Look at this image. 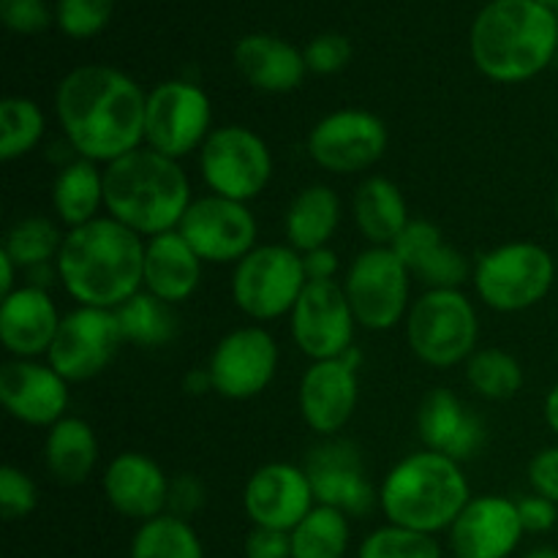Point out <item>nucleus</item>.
Segmentation results:
<instances>
[{
  "mask_svg": "<svg viewBox=\"0 0 558 558\" xmlns=\"http://www.w3.org/2000/svg\"><path fill=\"white\" fill-rule=\"evenodd\" d=\"M147 96L109 65H80L60 82L54 112L69 145L87 161H118L145 140Z\"/></svg>",
  "mask_w": 558,
  "mask_h": 558,
  "instance_id": "obj_1",
  "label": "nucleus"
},
{
  "mask_svg": "<svg viewBox=\"0 0 558 558\" xmlns=\"http://www.w3.org/2000/svg\"><path fill=\"white\" fill-rule=\"evenodd\" d=\"M54 267L76 303L114 311L145 287V243L114 218H93L65 234Z\"/></svg>",
  "mask_w": 558,
  "mask_h": 558,
  "instance_id": "obj_2",
  "label": "nucleus"
},
{
  "mask_svg": "<svg viewBox=\"0 0 558 558\" xmlns=\"http://www.w3.org/2000/svg\"><path fill=\"white\" fill-rule=\"evenodd\" d=\"M558 52V16L537 0H490L472 25L474 65L515 85L548 69Z\"/></svg>",
  "mask_w": 558,
  "mask_h": 558,
  "instance_id": "obj_3",
  "label": "nucleus"
},
{
  "mask_svg": "<svg viewBox=\"0 0 558 558\" xmlns=\"http://www.w3.org/2000/svg\"><path fill=\"white\" fill-rule=\"evenodd\" d=\"M191 202L183 167L153 147H136L104 169V207L109 218L142 238L174 232Z\"/></svg>",
  "mask_w": 558,
  "mask_h": 558,
  "instance_id": "obj_4",
  "label": "nucleus"
},
{
  "mask_svg": "<svg viewBox=\"0 0 558 558\" xmlns=\"http://www.w3.org/2000/svg\"><path fill=\"white\" fill-rule=\"evenodd\" d=\"M472 501L461 463L441 452H412L390 469L379 505L392 526L436 534L450 529Z\"/></svg>",
  "mask_w": 558,
  "mask_h": 558,
  "instance_id": "obj_5",
  "label": "nucleus"
},
{
  "mask_svg": "<svg viewBox=\"0 0 558 558\" xmlns=\"http://www.w3.org/2000/svg\"><path fill=\"white\" fill-rule=\"evenodd\" d=\"M480 319L461 289H428L407 314V341L430 368H452L477 352Z\"/></svg>",
  "mask_w": 558,
  "mask_h": 558,
  "instance_id": "obj_6",
  "label": "nucleus"
},
{
  "mask_svg": "<svg viewBox=\"0 0 558 558\" xmlns=\"http://www.w3.org/2000/svg\"><path fill=\"white\" fill-rule=\"evenodd\" d=\"M556 281V262L537 243H505L474 265V289L488 308L501 314L529 311L548 298Z\"/></svg>",
  "mask_w": 558,
  "mask_h": 558,
  "instance_id": "obj_7",
  "label": "nucleus"
},
{
  "mask_svg": "<svg viewBox=\"0 0 558 558\" xmlns=\"http://www.w3.org/2000/svg\"><path fill=\"white\" fill-rule=\"evenodd\" d=\"M305 283L308 276L300 251L276 243L256 245L234 267L232 300L251 319L270 322L292 314Z\"/></svg>",
  "mask_w": 558,
  "mask_h": 558,
  "instance_id": "obj_8",
  "label": "nucleus"
},
{
  "mask_svg": "<svg viewBox=\"0 0 558 558\" xmlns=\"http://www.w3.org/2000/svg\"><path fill=\"white\" fill-rule=\"evenodd\" d=\"M199 169L213 194L234 202H251L272 178L267 142L245 125L213 129L199 147Z\"/></svg>",
  "mask_w": 558,
  "mask_h": 558,
  "instance_id": "obj_9",
  "label": "nucleus"
},
{
  "mask_svg": "<svg viewBox=\"0 0 558 558\" xmlns=\"http://www.w3.org/2000/svg\"><path fill=\"white\" fill-rule=\"evenodd\" d=\"M343 289L357 325L385 332L409 311L412 272L390 245H371L352 262Z\"/></svg>",
  "mask_w": 558,
  "mask_h": 558,
  "instance_id": "obj_10",
  "label": "nucleus"
},
{
  "mask_svg": "<svg viewBox=\"0 0 558 558\" xmlns=\"http://www.w3.org/2000/svg\"><path fill=\"white\" fill-rule=\"evenodd\" d=\"M213 107L205 90L191 82H161L147 96L145 142L169 158H183L210 136Z\"/></svg>",
  "mask_w": 558,
  "mask_h": 558,
  "instance_id": "obj_11",
  "label": "nucleus"
},
{
  "mask_svg": "<svg viewBox=\"0 0 558 558\" xmlns=\"http://www.w3.org/2000/svg\"><path fill=\"white\" fill-rule=\"evenodd\" d=\"M178 232L189 240L202 262L229 265L256 248L259 227L245 202L210 194L191 202Z\"/></svg>",
  "mask_w": 558,
  "mask_h": 558,
  "instance_id": "obj_12",
  "label": "nucleus"
},
{
  "mask_svg": "<svg viewBox=\"0 0 558 558\" xmlns=\"http://www.w3.org/2000/svg\"><path fill=\"white\" fill-rule=\"evenodd\" d=\"M120 343L123 332L114 311L80 305L60 319L47 360L65 381H87L112 363Z\"/></svg>",
  "mask_w": 558,
  "mask_h": 558,
  "instance_id": "obj_13",
  "label": "nucleus"
},
{
  "mask_svg": "<svg viewBox=\"0 0 558 558\" xmlns=\"http://www.w3.org/2000/svg\"><path fill=\"white\" fill-rule=\"evenodd\" d=\"M387 125L365 109H338L308 134V156L332 174L365 172L387 150Z\"/></svg>",
  "mask_w": 558,
  "mask_h": 558,
  "instance_id": "obj_14",
  "label": "nucleus"
},
{
  "mask_svg": "<svg viewBox=\"0 0 558 558\" xmlns=\"http://www.w3.org/2000/svg\"><path fill=\"white\" fill-rule=\"evenodd\" d=\"M354 322L347 289L336 281H308L292 308V338L314 363L338 360L352 349Z\"/></svg>",
  "mask_w": 558,
  "mask_h": 558,
  "instance_id": "obj_15",
  "label": "nucleus"
},
{
  "mask_svg": "<svg viewBox=\"0 0 558 558\" xmlns=\"http://www.w3.org/2000/svg\"><path fill=\"white\" fill-rule=\"evenodd\" d=\"M213 390L229 401H248L267 390L278 371V343L262 327H240L223 336L213 349Z\"/></svg>",
  "mask_w": 558,
  "mask_h": 558,
  "instance_id": "obj_16",
  "label": "nucleus"
},
{
  "mask_svg": "<svg viewBox=\"0 0 558 558\" xmlns=\"http://www.w3.org/2000/svg\"><path fill=\"white\" fill-rule=\"evenodd\" d=\"M314 488L305 469L292 463H265L251 474L243 494L245 515L254 526L294 532L314 510Z\"/></svg>",
  "mask_w": 558,
  "mask_h": 558,
  "instance_id": "obj_17",
  "label": "nucleus"
},
{
  "mask_svg": "<svg viewBox=\"0 0 558 558\" xmlns=\"http://www.w3.org/2000/svg\"><path fill=\"white\" fill-rule=\"evenodd\" d=\"M523 537L518 501L505 496H477L450 526L456 558H510Z\"/></svg>",
  "mask_w": 558,
  "mask_h": 558,
  "instance_id": "obj_18",
  "label": "nucleus"
},
{
  "mask_svg": "<svg viewBox=\"0 0 558 558\" xmlns=\"http://www.w3.org/2000/svg\"><path fill=\"white\" fill-rule=\"evenodd\" d=\"M0 403L20 423L52 428L69 409V381L49 363L9 360L0 368Z\"/></svg>",
  "mask_w": 558,
  "mask_h": 558,
  "instance_id": "obj_19",
  "label": "nucleus"
},
{
  "mask_svg": "<svg viewBox=\"0 0 558 558\" xmlns=\"http://www.w3.org/2000/svg\"><path fill=\"white\" fill-rule=\"evenodd\" d=\"M305 474L319 505L336 507L347 515H365L374 507V485L365 480L357 447L349 441H325L311 450Z\"/></svg>",
  "mask_w": 558,
  "mask_h": 558,
  "instance_id": "obj_20",
  "label": "nucleus"
},
{
  "mask_svg": "<svg viewBox=\"0 0 558 558\" xmlns=\"http://www.w3.org/2000/svg\"><path fill=\"white\" fill-rule=\"evenodd\" d=\"M357 396V371L349 360H319L300 379V414L311 430L332 436L352 420Z\"/></svg>",
  "mask_w": 558,
  "mask_h": 558,
  "instance_id": "obj_21",
  "label": "nucleus"
},
{
  "mask_svg": "<svg viewBox=\"0 0 558 558\" xmlns=\"http://www.w3.org/2000/svg\"><path fill=\"white\" fill-rule=\"evenodd\" d=\"M169 480L153 458L142 452H120L104 472L107 501L125 518L150 521L169 505Z\"/></svg>",
  "mask_w": 558,
  "mask_h": 558,
  "instance_id": "obj_22",
  "label": "nucleus"
},
{
  "mask_svg": "<svg viewBox=\"0 0 558 558\" xmlns=\"http://www.w3.org/2000/svg\"><path fill=\"white\" fill-rule=\"evenodd\" d=\"M60 316L44 287H20L0 303V341L16 360L47 354L58 336Z\"/></svg>",
  "mask_w": 558,
  "mask_h": 558,
  "instance_id": "obj_23",
  "label": "nucleus"
},
{
  "mask_svg": "<svg viewBox=\"0 0 558 558\" xmlns=\"http://www.w3.org/2000/svg\"><path fill=\"white\" fill-rule=\"evenodd\" d=\"M417 430L428 450L441 452L458 463L472 458L485 441V428L477 414L469 412L450 390H430L423 398Z\"/></svg>",
  "mask_w": 558,
  "mask_h": 558,
  "instance_id": "obj_24",
  "label": "nucleus"
},
{
  "mask_svg": "<svg viewBox=\"0 0 558 558\" xmlns=\"http://www.w3.org/2000/svg\"><path fill=\"white\" fill-rule=\"evenodd\" d=\"M412 276L430 289H458L469 278V259L445 243L441 229L425 218H414L390 245Z\"/></svg>",
  "mask_w": 558,
  "mask_h": 558,
  "instance_id": "obj_25",
  "label": "nucleus"
},
{
  "mask_svg": "<svg viewBox=\"0 0 558 558\" xmlns=\"http://www.w3.org/2000/svg\"><path fill=\"white\" fill-rule=\"evenodd\" d=\"M234 65L245 76V82L265 93L294 90L308 71L305 52L283 38L265 36V33L240 38L234 47Z\"/></svg>",
  "mask_w": 558,
  "mask_h": 558,
  "instance_id": "obj_26",
  "label": "nucleus"
},
{
  "mask_svg": "<svg viewBox=\"0 0 558 558\" xmlns=\"http://www.w3.org/2000/svg\"><path fill=\"white\" fill-rule=\"evenodd\" d=\"M202 281V259L189 240L174 232L156 234L145 243V289L163 303L189 300Z\"/></svg>",
  "mask_w": 558,
  "mask_h": 558,
  "instance_id": "obj_27",
  "label": "nucleus"
},
{
  "mask_svg": "<svg viewBox=\"0 0 558 558\" xmlns=\"http://www.w3.org/2000/svg\"><path fill=\"white\" fill-rule=\"evenodd\" d=\"M352 207L357 229L374 245H392L412 221L401 189L379 174L360 183Z\"/></svg>",
  "mask_w": 558,
  "mask_h": 558,
  "instance_id": "obj_28",
  "label": "nucleus"
},
{
  "mask_svg": "<svg viewBox=\"0 0 558 558\" xmlns=\"http://www.w3.org/2000/svg\"><path fill=\"white\" fill-rule=\"evenodd\" d=\"M44 461L60 485H82L98 461V441L82 417H63L49 428Z\"/></svg>",
  "mask_w": 558,
  "mask_h": 558,
  "instance_id": "obj_29",
  "label": "nucleus"
},
{
  "mask_svg": "<svg viewBox=\"0 0 558 558\" xmlns=\"http://www.w3.org/2000/svg\"><path fill=\"white\" fill-rule=\"evenodd\" d=\"M341 221V199L330 185H308L287 210L289 245L300 254L327 248Z\"/></svg>",
  "mask_w": 558,
  "mask_h": 558,
  "instance_id": "obj_30",
  "label": "nucleus"
},
{
  "mask_svg": "<svg viewBox=\"0 0 558 558\" xmlns=\"http://www.w3.org/2000/svg\"><path fill=\"white\" fill-rule=\"evenodd\" d=\"M104 205V172L96 161L80 158L65 163L52 185V207L65 227H85Z\"/></svg>",
  "mask_w": 558,
  "mask_h": 558,
  "instance_id": "obj_31",
  "label": "nucleus"
},
{
  "mask_svg": "<svg viewBox=\"0 0 558 558\" xmlns=\"http://www.w3.org/2000/svg\"><path fill=\"white\" fill-rule=\"evenodd\" d=\"M289 537H292V558H343L352 529L347 512L316 505L305 521L289 532Z\"/></svg>",
  "mask_w": 558,
  "mask_h": 558,
  "instance_id": "obj_32",
  "label": "nucleus"
},
{
  "mask_svg": "<svg viewBox=\"0 0 558 558\" xmlns=\"http://www.w3.org/2000/svg\"><path fill=\"white\" fill-rule=\"evenodd\" d=\"M131 558H205V550L185 518L163 512L136 529Z\"/></svg>",
  "mask_w": 558,
  "mask_h": 558,
  "instance_id": "obj_33",
  "label": "nucleus"
},
{
  "mask_svg": "<svg viewBox=\"0 0 558 558\" xmlns=\"http://www.w3.org/2000/svg\"><path fill=\"white\" fill-rule=\"evenodd\" d=\"M114 316H118L123 341L142 349L163 347V343L172 341L174 332H178L169 303H163V300H158L156 294L150 292L134 294L129 303L114 308Z\"/></svg>",
  "mask_w": 558,
  "mask_h": 558,
  "instance_id": "obj_34",
  "label": "nucleus"
},
{
  "mask_svg": "<svg viewBox=\"0 0 558 558\" xmlns=\"http://www.w3.org/2000/svg\"><path fill=\"white\" fill-rule=\"evenodd\" d=\"M466 381L488 401H510L523 387V368L501 349H477L466 360Z\"/></svg>",
  "mask_w": 558,
  "mask_h": 558,
  "instance_id": "obj_35",
  "label": "nucleus"
},
{
  "mask_svg": "<svg viewBox=\"0 0 558 558\" xmlns=\"http://www.w3.org/2000/svg\"><path fill=\"white\" fill-rule=\"evenodd\" d=\"M47 120L41 107L31 98L11 96L0 104V158L16 161L41 142Z\"/></svg>",
  "mask_w": 558,
  "mask_h": 558,
  "instance_id": "obj_36",
  "label": "nucleus"
},
{
  "mask_svg": "<svg viewBox=\"0 0 558 558\" xmlns=\"http://www.w3.org/2000/svg\"><path fill=\"white\" fill-rule=\"evenodd\" d=\"M63 234L54 227L49 218L31 216L16 221L5 234L3 251L16 262L20 267H41L47 262L58 259L60 248H63Z\"/></svg>",
  "mask_w": 558,
  "mask_h": 558,
  "instance_id": "obj_37",
  "label": "nucleus"
},
{
  "mask_svg": "<svg viewBox=\"0 0 558 558\" xmlns=\"http://www.w3.org/2000/svg\"><path fill=\"white\" fill-rule=\"evenodd\" d=\"M357 558H441V548L434 534L412 532L390 523L363 539Z\"/></svg>",
  "mask_w": 558,
  "mask_h": 558,
  "instance_id": "obj_38",
  "label": "nucleus"
},
{
  "mask_svg": "<svg viewBox=\"0 0 558 558\" xmlns=\"http://www.w3.org/2000/svg\"><path fill=\"white\" fill-rule=\"evenodd\" d=\"M114 0H58V25L71 38H90L112 16Z\"/></svg>",
  "mask_w": 558,
  "mask_h": 558,
  "instance_id": "obj_39",
  "label": "nucleus"
},
{
  "mask_svg": "<svg viewBox=\"0 0 558 558\" xmlns=\"http://www.w3.org/2000/svg\"><path fill=\"white\" fill-rule=\"evenodd\" d=\"M38 507V488L22 469H0V512L5 521L27 518Z\"/></svg>",
  "mask_w": 558,
  "mask_h": 558,
  "instance_id": "obj_40",
  "label": "nucleus"
},
{
  "mask_svg": "<svg viewBox=\"0 0 558 558\" xmlns=\"http://www.w3.org/2000/svg\"><path fill=\"white\" fill-rule=\"evenodd\" d=\"M349 58H352V44H349V38L338 36V33L316 36L305 49V63L316 74H336L349 63Z\"/></svg>",
  "mask_w": 558,
  "mask_h": 558,
  "instance_id": "obj_41",
  "label": "nucleus"
},
{
  "mask_svg": "<svg viewBox=\"0 0 558 558\" xmlns=\"http://www.w3.org/2000/svg\"><path fill=\"white\" fill-rule=\"evenodd\" d=\"M0 20L14 33H38L52 16L44 0H0Z\"/></svg>",
  "mask_w": 558,
  "mask_h": 558,
  "instance_id": "obj_42",
  "label": "nucleus"
},
{
  "mask_svg": "<svg viewBox=\"0 0 558 558\" xmlns=\"http://www.w3.org/2000/svg\"><path fill=\"white\" fill-rule=\"evenodd\" d=\"M529 483L534 494L545 496L554 505H558V445L545 447L529 463Z\"/></svg>",
  "mask_w": 558,
  "mask_h": 558,
  "instance_id": "obj_43",
  "label": "nucleus"
},
{
  "mask_svg": "<svg viewBox=\"0 0 558 558\" xmlns=\"http://www.w3.org/2000/svg\"><path fill=\"white\" fill-rule=\"evenodd\" d=\"M245 558H292V537L278 529L254 526L245 537Z\"/></svg>",
  "mask_w": 558,
  "mask_h": 558,
  "instance_id": "obj_44",
  "label": "nucleus"
},
{
  "mask_svg": "<svg viewBox=\"0 0 558 558\" xmlns=\"http://www.w3.org/2000/svg\"><path fill=\"white\" fill-rule=\"evenodd\" d=\"M518 512H521V523L523 532L529 534H545L556 526L558 521V505H554L545 496L534 494V496H523L518 501Z\"/></svg>",
  "mask_w": 558,
  "mask_h": 558,
  "instance_id": "obj_45",
  "label": "nucleus"
},
{
  "mask_svg": "<svg viewBox=\"0 0 558 558\" xmlns=\"http://www.w3.org/2000/svg\"><path fill=\"white\" fill-rule=\"evenodd\" d=\"M202 505H205V488H202V483L196 477L183 474V477H178L172 485H169L167 507L172 510V515L185 518V521H189V515H194Z\"/></svg>",
  "mask_w": 558,
  "mask_h": 558,
  "instance_id": "obj_46",
  "label": "nucleus"
},
{
  "mask_svg": "<svg viewBox=\"0 0 558 558\" xmlns=\"http://www.w3.org/2000/svg\"><path fill=\"white\" fill-rule=\"evenodd\" d=\"M303 265L308 281H332V276L338 270V256L330 248H316L303 254Z\"/></svg>",
  "mask_w": 558,
  "mask_h": 558,
  "instance_id": "obj_47",
  "label": "nucleus"
},
{
  "mask_svg": "<svg viewBox=\"0 0 558 558\" xmlns=\"http://www.w3.org/2000/svg\"><path fill=\"white\" fill-rule=\"evenodd\" d=\"M16 262L11 259L9 254H5L3 248H0V294H11L14 292V278H16Z\"/></svg>",
  "mask_w": 558,
  "mask_h": 558,
  "instance_id": "obj_48",
  "label": "nucleus"
},
{
  "mask_svg": "<svg viewBox=\"0 0 558 558\" xmlns=\"http://www.w3.org/2000/svg\"><path fill=\"white\" fill-rule=\"evenodd\" d=\"M207 390H213V379H210V371H191L189 376H185V392H191V396H205Z\"/></svg>",
  "mask_w": 558,
  "mask_h": 558,
  "instance_id": "obj_49",
  "label": "nucleus"
},
{
  "mask_svg": "<svg viewBox=\"0 0 558 558\" xmlns=\"http://www.w3.org/2000/svg\"><path fill=\"white\" fill-rule=\"evenodd\" d=\"M545 423L558 436V381L550 387L548 398H545Z\"/></svg>",
  "mask_w": 558,
  "mask_h": 558,
  "instance_id": "obj_50",
  "label": "nucleus"
},
{
  "mask_svg": "<svg viewBox=\"0 0 558 558\" xmlns=\"http://www.w3.org/2000/svg\"><path fill=\"white\" fill-rule=\"evenodd\" d=\"M523 558H558V550L556 548H534V550H529Z\"/></svg>",
  "mask_w": 558,
  "mask_h": 558,
  "instance_id": "obj_51",
  "label": "nucleus"
},
{
  "mask_svg": "<svg viewBox=\"0 0 558 558\" xmlns=\"http://www.w3.org/2000/svg\"><path fill=\"white\" fill-rule=\"evenodd\" d=\"M537 3H543V5H548V9H558V0H537Z\"/></svg>",
  "mask_w": 558,
  "mask_h": 558,
  "instance_id": "obj_52",
  "label": "nucleus"
},
{
  "mask_svg": "<svg viewBox=\"0 0 558 558\" xmlns=\"http://www.w3.org/2000/svg\"><path fill=\"white\" fill-rule=\"evenodd\" d=\"M554 207H556V218H558V191H556V202H554Z\"/></svg>",
  "mask_w": 558,
  "mask_h": 558,
  "instance_id": "obj_53",
  "label": "nucleus"
},
{
  "mask_svg": "<svg viewBox=\"0 0 558 558\" xmlns=\"http://www.w3.org/2000/svg\"><path fill=\"white\" fill-rule=\"evenodd\" d=\"M556 16H558V9H556Z\"/></svg>",
  "mask_w": 558,
  "mask_h": 558,
  "instance_id": "obj_54",
  "label": "nucleus"
}]
</instances>
